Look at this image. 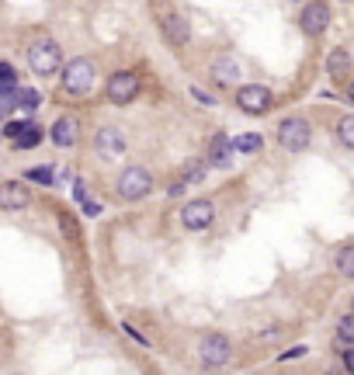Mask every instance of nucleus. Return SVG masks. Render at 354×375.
Masks as SVG:
<instances>
[{"label":"nucleus","instance_id":"nucleus-1","mask_svg":"<svg viewBox=\"0 0 354 375\" xmlns=\"http://www.w3.org/2000/svg\"><path fill=\"white\" fill-rule=\"evenodd\" d=\"M28 66H31L38 77H53V73H59V66H63V53H59V46H56L53 38H38V42H31V46H28Z\"/></svg>","mask_w":354,"mask_h":375},{"label":"nucleus","instance_id":"nucleus-2","mask_svg":"<svg viewBox=\"0 0 354 375\" xmlns=\"http://www.w3.org/2000/svg\"><path fill=\"white\" fill-rule=\"evenodd\" d=\"M94 77H98V70H94V63L90 59H70L66 66H63V91L66 94H87L90 87H94Z\"/></svg>","mask_w":354,"mask_h":375},{"label":"nucleus","instance_id":"nucleus-3","mask_svg":"<svg viewBox=\"0 0 354 375\" xmlns=\"http://www.w3.org/2000/svg\"><path fill=\"white\" fill-rule=\"evenodd\" d=\"M278 143L288 150V153H302L309 143H313V125L299 118V115H292V118H285L281 125H278Z\"/></svg>","mask_w":354,"mask_h":375},{"label":"nucleus","instance_id":"nucleus-4","mask_svg":"<svg viewBox=\"0 0 354 375\" xmlns=\"http://www.w3.org/2000/svg\"><path fill=\"white\" fill-rule=\"evenodd\" d=\"M150 191H153V178H150L146 167H125V170L118 174V195H122L125 202H139V198H146Z\"/></svg>","mask_w":354,"mask_h":375},{"label":"nucleus","instance_id":"nucleus-5","mask_svg":"<svg viewBox=\"0 0 354 375\" xmlns=\"http://www.w3.org/2000/svg\"><path fill=\"white\" fill-rule=\"evenodd\" d=\"M198 354H202V365L205 369H226L229 358H233V344L222 334H205L202 344H198Z\"/></svg>","mask_w":354,"mask_h":375},{"label":"nucleus","instance_id":"nucleus-6","mask_svg":"<svg viewBox=\"0 0 354 375\" xmlns=\"http://www.w3.org/2000/svg\"><path fill=\"white\" fill-rule=\"evenodd\" d=\"M236 105H240V111H246V115H268L274 101H271V91H268V87L246 83V87L236 91Z\"/></svg>","mask_w":354,"mask_h":375},{"label":"nucleus","instance_id":"nucleus-7","mask_svg":"<svg viewBox=\"0 0 354 375\" xmlns=\"http://www.w3.org/2000/svg\"><path fill=\"white\" fill-rule=\"evenodd\" d=\"M139 94V77L132 70H118L115 77H108V101L111 105H129Z\"/></svg>","mask_w":354,"mask_h":375},{"label":"nucleus","instance_id":"nucleus-8","mask_svg":"<svg viewBox=\"0 0 354 375\" xmlns=\"http://www.w3.org/2000/svg\"><path fill=\"white\" fill-rule=\"evenodd\" d=\"M212 219H216V205L209 198H194L181 209V222L188 230H205V226H212Z\"/></svg>","mask_w":354,"mask_h":375},{"label":"nucleus","instance_id":"nucleus-9","mask_svg":"<svg viewBox=\"0 0 354 375\" xmlns=\"http://www.w3.org/2000/svg\"><path fill=\"white\" fill-rule=\"evenodd\" d=\"M327 25H330V7H327V4L313 0V4H306V7H302L299 28L306 31V35H320Z\"/></svg>","mask_w":354,"mask_h":375},{"label":"nucleus","instance_id":"nucleus-10","mask_svg":"<svg viewBox=\"0 0 354 375\" xmlns=\"http://www.w3.org/2000/svg\"><path fill=\"white\" fill-rule=\"evenodd\" d=\"M28 202H31V191H28L21 181L0 185V209H4V212H18V209H25Z\"/></svg>","mask_w":354,"mask_h":375},{"label":"nucleus","instance_id":"nucleus-11","mask_svg":"<svg viewBox=\"0 0 354 375\" xmlns=\"http://www.w3.org/2000/svg\"><path fill=\"white\" fill-rule=\"evenodd\" d=\"M160 28H164L167 42H170V46H177V49L191 42V25L181 18V14H164V18H160Z\"/></svg>","mask_w":354,"mask_h":375},{"label":"nucleus","instance_id":"nucleus-12","mask_svg":"<svg viewBox=\"0 0 354 375\" xmlns=\"http://www.w3.org/2000/svg\"><path fill=\"white\" fill-rule=\"evenodd\" d=\"M94 146H98L101 157H122L125 153V135H122V129H115V125H105L98 133V139H94Z\"/></svg>","mask_w":354,"mask_h":375},{"label":"nucleus","instance_id":"nucleus-13","mask_svg":"<svg viewBox=\"0 0 354 375\" xmlns=\"http://www.w3.org/2000/svg\"><path fill=\"white\" fill-rule=\"evenodd\" d=\"M233 139L226 133H219V135H212V143H209V163H216V167H229L233 163Z\"/></svg>","mask_w":354,"mask_h":375},{"label":"nucleus","instance_id":"nucleus-14","mask_svg":"<svg viewBox=\"0 0 354 375\" xmlns=\"http://www.w3.org/2000/svg\"><path fill=\"white\" fill-rule=\"evenodd\" d=\"M53 143L56 146H73L77 143V118H70V115H63V118H56L53 125Z\"/></svg>","mask_w":354,"mask_h":375},{"label":"nucleus","instance_id":"nucleus-15","mask_svg":"<svg viewBox=\"0 0 354 375\" xmlns=\"http://www.w3.org/2000/svg\"><path fill=\"white\" fill-rule=\"evenodd\" d=\"M212 77H216L219 83H233L236 77H244V66L236 63V59H229V56H222L216 66H212Z\"/></svg>","mask_w":354,"mask_h":375},{"label":"nucleus","instance_id":"nucleus-16","mask_svg":"<svg viewBox=\"0 0 354 375\" xmlns=\"http://www.w3.org/2000/svg\"><path fill=\"white\" fill-rule=\"evenodd\" d=\"M348 70H351V56L348 49H333L327 56V73L330 77H348Z\"/></svg>","mask_w":354,"mask_h":375},{"label":"nucleus","instance_id":"nucleus-17","mask_svg":"<svg viewBox=\"0 0 354 375\" xmlns=\"http://www.w3.org/2000/svg\"><path fill=\"white\" fill-rule=\"evenodd\" d=\"M202 178H205V163L202 160H191L184 163V170H181V185H202Z\"/></svg>","mask_w":354,"mask_h":375},{"label":"nucleus","instance_id":"nucleus-18","mask_svg":"<svg viewBox=\"0 0 354 375\" xmlns=\"http://www.w3.org/2000/svg\"><path fill=\"white\" fill-rule=\"evenodd\" d=\"M337 271H340L344 278H354V243L340 247V254H337Z\"/></svg>","mask_w":354,"mask_h":375},{"label":"nucleus","instance_id":"nucleus-19","mask_svg":"<svg viewBox=\"0 0 354 375\" xmlns=\"http://www.w3.org/2000/svg\"><path fill=\"white\" fill-rule=\"evenodd\" d=\"M38 143H42V129H38V125H31V122L25 125V133L14 139V146H21V150H31V146H38Z\"/></svg>","mask_w":354,"mask_h":375},{"label":"nucleus","instance_id":"nucleus-20","mask_svg":"<svg viewBox=\"0 0 354 375\" xmlns=\"http://www.w3.org/2000/svg\"><path fill=\"white\" fill-rule=\"evenodd\" d=\"M233 146H236L240 153H257V150L264 146V139H261L257 133H244L240 139H233Z\"/></svg>","mask_w":354,"mask_h":375},{"label":"nucleus","instance_id":"nucleus-21","mask_svg":"<svg viewBox=\"0 0 354 375\" xmlns=\"http://www.w3.org/2000/svg\"><path fill=\"white\" fill-rule=\"evenodd\" d=\"M337 139H340L348 150H354V115H344V118L337 122Z\"/></svg>","mask_w":354,"mask_h":375},{"label":"nucleus","instance_id":"nucleus-22","mask_svg":"<svg viewBox=\"0 0 354 375\" xmlns=\"http://www.w3.org/2000/svg\"><path fill=\"white\" fill-rule=\"evenodd\" d=\"M38 105H42V94H38V91H31V87L18 91V108H25V111H35Z\"/></svg>","mask_w":354,"mask_h":375},{"label":"nucleus","instance_id":"nucleus-23","mask_svg":"<svg viewBox=\"0 0 354 375\" xmlns=\"http://www.w3.org/2000/svg\"><path fill=\"white\" fill-rule=\"evenodd\" d=\"M0 91H18V73L11 63H0Z\"/></svg>","mask_w":354,"mask_h":375},{"label":"nucleus","instance_id":"nucleus-24","mask_svg":"<svg viewBox=\"0 0 354 375\" xmlns=\"http://www.w3.org/2000/svg\"><path fill=\"white\" fill-rule=\"evenodd\" d=\"M337 337L348 344V348H354V313L351 317H344V320L337 323Z\"/></svg>","mask_w":354,"mask_h":375},{"label":"nucleus","instance_id":"nucleus-25","mask_svg":"<svg viewBox=\"0 0 354 375\" xmlns=\"http://www.w3.org/2000/svg\"><path fill=\"white\" fill-rule=\"evenodd\" d=\"M18 108V91H0V118Z\"/></svg>","mask_w":354,"mask_h":375},{"label":"nucleus","instance_id":"nucleus-26","mask_svg":"<svg viewBox=\"0 0 354 375\" xmlns=\"http://www.w3.org/2000/svg\"><path fill=\"white\" fill-rule=\"evenodd\" d=\"M28 181H38V185H53V181H56V170H49V167H35V170H28Z\"/></svg>","mask_w":354,"mask_h":375},{"label":"nucleus","instance_id":"nucleus-27","mask_svg":"<svg viewBox=\"0 0 354 375\" xmlns=\"http://www.w3.org/2000/svg\"><path fill=\"white\" fill-rule=\"evenodd\" d=\"M59 226H63V233H66L70 240H80V233H77V222H73V215H59Z\"/></svg>","mask_w":354,"mask_h":375},{"label":"nucleus","instance_id":"nucleus-28","mask_svg":"<svg viewBox=\"0 0 354 375\" xmlns=\"http://www.w3.org/2000/svg\"><path fill=\"white\" fill-rule=\"evenodd\" d=\"M25 125L28 122H7V125H4V135H7V139H18V135L25 133Z\"/></svg>","mask_w":354,"mask_h":375},{"label":"nucleus","instance_id":"nucleus-29","mask_svg":"<svg viewBox=\"0 0 354 375\" xmlns=\"http://www.w3.org/2000/svg\"><path fill=\"white\" fill-rule=\"evenodd\" d=\"M191 98H194V101H202L205 108H212V105H216V101H212V98H209V94L202 91V87H191Z\"/></svg>","mask_w":354,"mask_h":375},{"label":"nucleus","instance_id":"nucleus-30","mask_svg":"<svg viewBox=\"0 0 354 375\" xmlns=\"http://www.w3.org/2000/svg\"><path fill=\"white\" fill-rule=\"evenodd\" d=\"M306 354V348H288L285 354H281V361H296V358H302Z\"/></svg>","mask_w":354,"mask_h":375},{"label":"nucleus","instance_id":"nucleus-31","mask_svg":"<svg viewBox=\"0 0 354 375\" xmlns=\"http://www.w3.org/2000/svg\"><path fill=\"white\" fill-rule=\"evenodd\" d=\"M73 198H77V202H87V185H83V181L73 185Z\"/></svg>","mask_w":354,"mask_h":375},{"label":"nucleus","instance_id":"nucleus-32","mask_svg":"<svg viewBox=\"0 0 354 375\" xmlns=\"http://www.w3.org/2000/svg\"><path fill=\"white\" fill-rule=\"evenodd\" d=\"M83 212H87V215H98V212H101V205H98V202H90V198H87V202H83Z\"/></svg>","mask_w":354,"mask_h":375},{"label":"nucleus","instance_id":"nucleus-33","mask_svg":"<svg viewBox=\"0 0 354 375\" xmlns=\"http://www.w3.org/2000/svg\"><path fill=\"white\" fill-rule=\"evenodd\" d=\"M344 365H348V372L354 375V348H348V351H344Z\"/></svg>","mask_w":354,"mask_h":375},{"label":"nucleus","instance_id":"nucleus-34","mask_svg":"<svg viewBox=\"0 0 354 375\" xmlns=\"http://www.w3.org/2000/svg\"><path fill=\"white\" fill-rule=\"evenodd\" d=\"M348 101H351V105H354V81L348 83Z\"/></svg>","mask_w":354,"mask_h":375}]
</instances>
